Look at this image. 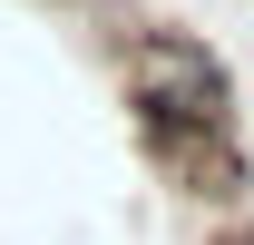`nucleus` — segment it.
<instances>
[{"label":"nucleus","instance_id":"obj_1","mask_svg":"<svg viewBox=\"0 0 254 245\" xmlns=\"http://www.w3.org/2000/svg\"><path fill=\"white\" fill-rule=\"evenodd\" d=\"M118 59V89H127V118H166V127H215L235 118V69L205 30L186 20H127L108 39Z\"/></svg>","mask_w":254,"mask_h":245},{"label":"nucleus","instance_id":"obj_2","mask_svg":"<svg viewBox=\"0 0 254 245\" xmlns=\"http://www.w3.org/2000/svg\"><path fill=\"white\" fill-rule=\"evenodd\" d=\"M127 137H137V157H147V177H166L186 206H205V216H245L254 206V147H245L235 118H215V127L127 118Z\"/></svg>","mask_w":254,"mask_h":245}]
</instances>
